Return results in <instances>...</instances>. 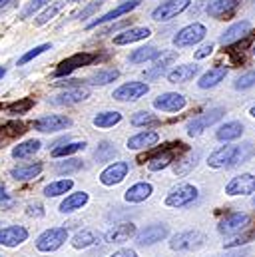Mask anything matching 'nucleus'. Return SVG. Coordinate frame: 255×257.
<instances>
[{
	"label": "nucleus",
	"mask_w": 255,
	"mask_h": 257,
	"mask_svg": "<svg viewBox=\"0 0 255 257\" xmlns=\"http://www.w3.org/2000/svg\"><path fill=\"white\" fill-rule=\"evenodd\" d=\"M122 122V114L116 112V110H106V112H100L94 116L92 124L96 126L98 130H108V128H114Z\"/></svg>",
	"instance_id": "nucleus-31"
},
{
	"label": "nucleus",
	"mask_w": 255,
	"mask_h": 257,
	"mask_svg": "<svg viewBox=\"0 0 255 257\" xmlns=\"http://www.w3.org/2000/svg\"><path fill=\"white\" fill-rule=\"evenodd\" d=\"M70 126H72V120L68 116H60V114H50V116H44V118H38L32 122V128L42 132V134H56Z\"/></svg>",
	"instance_id": "nucleus-15"
},
{
	"label": "nucleus",
	"mask_w": 255,
	"mask_h": 257,
	"mask_svg": "<svg viewBox=\"0 0 255 257\" xmlns=\"http://www.w3.org/2000/svg\"><path fill=\"white\" fill-rule=\"evenodd\" d=\"M32 106H34V100H32V98H22V100H18V102L8 104V106H6V112H8L10 116H22V114H28V112L32 110Z\"/></svg>",
	"instance_id": "nucleus-41"
},
{
	"label": "nucleus",
	"mask_w": 255,
	"mask_h": 257,
	"mask_svg": "<svg viewBox=\"0 0 255 257\" xmlns=\"http://www.w3.org/2000/svg\"><path fill=\"white\" fill-rule=\"evenodd\" d=\"M96 241H98V237H96V233L90 231V229H82V231H78V233L72 237V245H74L76 249H88V247H92Z\"/></svg>",
	"instance_id": "nucleus-38"
},
{
	"label": "nucleus",
	"mask_w": 255,
	"mask_h": 257,
	"mask_svg": "<svg viewBox=\"0 0 255 257\" xmlns=\"http://www.w3.org/2000/svg\"><path fill=\"white\" fill-rule=\"evenodd\" d=\"M241 134H243V124L231 120V122H225L219 126V130L215 132V138L219 142H233V140L241 138Z\"/></svg>",
	"instance_id": "nucleus-28"
},
{
	"label": "nucleus",
	"mask_w": 255,
	"mask_h": 257,
	"mask_svg": "<svg viewBox=\"0 0 255 257\" xmlns=\"http://www.w3.org/2000/svg\"><path fill=\"white\" fill-rule=\"evenodd\" d=\"M207 34V28L201 22H191L188 26H184L182 30L176 32L174 36V46L178 48H188V46H195L199 44Z\"/></svg>",
	"instance_id": "nucleus-3"
},
{
	"label": "nucleus",
	"mask_w": 255,
	"mask_h": 257,
	"mask_svg": "<svg viewBox=\"0 0 255 257\" xmlns=\"http://www.w3.org/2000/svg\"><path fill=\"white\" fill-rule=\"evenodd\" d=\"M136 233L138 231H136L134 223H118L104 233V239H106V243H124L130 237H134Z\"/></svg>",
	"instance_id": "nucleus-23"
},
{
	"label": "nucleus",
	"mask_w": 255,
	"mask_h": 257,
	"mask_svg": "<svg viewBox=\"0 0 255 257\" xmlns=\"http://www.w3.org/2000/svg\"><path fill=\"white\" fill-rule=\"evenodd\" d=\"M110 257H138V253L134 249H130V247H124V249H118L116 253H112Z\"/></svg>",
	"instance_id": "nucleus-53"
},
{
	"label": "nucleus",
	"mask_w": 255,
	"mask_h": 257,
	"mask_svg": "<svg viewBox=\"0 0 255 257\" xmlns=\"http://www.w3.org/2000/svg\"><path fill=\"white\" fill-rule=\"evenodd\" d=\"M72 188H74L72 180H56V182H50L44 188V195L46 197H58V195H64L66 192H70Z\"/></svg>",
	"instance_id": "nucleus-39"
},
{
	"label": "nucleus",
	"mask_w": 255,
	"mask_h": 257,
	"mask_svg": "<svg viewBox=\"0 0 255 257\" xmlns=\"http://www.w3.org/2000/svg\"><path fill=\"white\" fill-rule=\"evenodd\" d=\"M2 197H4V188L0 186V199H2Z\"/></svg>",
	"instance_id": "nucleus-57"
},
{
	"label": "nucleus",
	"mask_w": 255,
	"mask_h": 257,
	"mask_svg": "<svg viewBox=\"0 0 255 257\" xmlns=\"http://www.w3.org/2000/svg\"><path fill=\"white\" fill-rule=\"evenodd\" d=\"M140 4H142V0H124L122 4H118L116 8H112L110 12L102 14L100 18L90 20V22L86 24V30H92V28H96V26H100V24H106V22H114L116 18H120V16H124V14H130L132 10H136Z\"/></svg>",
	"instance_id": "nucleus-12"
},
{
	"label": "nucleus",
	"mask_w": 255,
	"mask_h": 257,
	"mask_svg": "<svg viewBox=\"0 0 255 257\" xmlns=\"http://www.w3.org/2000/svg\"><path fill=\"white\" fill-rule=\"evenodd\" d=\"M253 205H255V197H253Z\"/></svg>",
	"instance_id": "nucleus-60"
},
{
	"label": "nucleus",
	"mask_w": 255,
	"mask_h": 257,
	"mask_svg": "<svg viewBox=\"0 0 255 257\" xmlns=\"http://www.w3.org/2000/svg\"><path fill=\"white\" fill-rule=\"evenodd\" d=\"M249 221H251V217L247 213L233 211V213H227L225 217H221V221L217 225V231L221 235H235V233L243 231L249 225Z\"/></svg>",
	"instance_id": "nucleus-8"
},
{
	"label": "nucleus",
	"mask_w": 255,
	"mask_h": 257,
	"mask_svg": "<svg viewBox=\"0 0 255 257\" xmlns=\"http://www.w3.org/2000/svg\"><path fill=\"white\" fill-rule=\"evenodd\" d=\"M46 50H52V44H48V42H46V44H40V46H34L32 50H28V52H26V54H24V56H22V58L18 60V66L28 64L30 60H34L36 56H40V54H44Z\"/></svg>",
	"instance_id": "nucleus-47"
},
{
	"label": "nucleus",
	"mask_w": 255,
	"mask_h": 257,
	"mask_svg": "<svg viewBox=\"0 0 255 257\" xmlns=\"http://www.w3.org/2000/svg\"><path fill=\"white\" fill-rule=\"evenodd\" d=\"M186 104H188L186 96L178 94V92H166V94H160L154 100V108L160 110V112H168V114H176V112L184 110Z\"/></svg>",
	"instance_id": "nucleus-14"
},
{
	"label": "nucleus",
	"mask_w": 255,
	"mask_h": 257,
	"mask_svg": "<svg viewBox=\"0 0 255 257\" xmlns=\"http://www.w3.org/2000/svg\"><path fill=\"white\" fill-rule=\"evenodd\" d=\"M152 193H154V186L150 182H138V184L128 188L126 193H124V199H126L128 203H142Z\"/></svg>",
	"instance_id": "nucleus-25"
},
{
	"label": "nucleus",
	"mask_w": 255,
	"mask_h": 257,
	"mask_svg": "<svg viewBox=\"0 0 255 257\" xmlns=\"http://www.w3.org/2000/svg\"><path fill=\"white\" fill-rule=\"evenodd\" d=\"M14 0H0V8H10Z\"/></svg>",
	"instance_id": "nucleus-54"
},
{
	"label": "nucleus",
	"mask_w": 255,
	"mask_h": 257,
	"mask_svg": "<svg viewBox=\"0 0 255 257\" xmlns=\"http://www.w3.org/2000/svg\"><path fill=\"white\" fill-rule=\"evenodd\" d=\"M94 60H96V54H92V52H78V54H72V56H68L66 60H62L60 64L56 66L54 76H56V78L70 76V74L76 72L78 68H82V66H90Z\"/></svg>",
	"instance_id": "nucleus-7"
},
{
	"label": "nucleus",
	"mask_w": 255,
	"mask_h": 257,
	"mask_svg": "<svg viewBox=\"0 0 255 257\" xmlns=\"http://www.w3.org/2000/svg\"><path fill=\"white\" fill-rule=\"evenodd\" d=\"M0 257H2V255H0Z\"/></svg>",
	"instance_id": "nucleus-61"
},
{
	"label": "nucleus",
	"mask_w": 255,
	"mask_h": 257,
	"mask_svg": "<svg viewBox=\"0 0 255 257\" xmlns=\"http://www.w3.org/2000/svg\"><path fill=\"white\" fill-rule=\"evenodd\" d=\"M249 114H251V116H253V118H255V104H253V106H251V110H249Z\"/></svg>",
	"instance_id": "nucleus-56"
},
{
	"label": "nucleus",
	"mask_w": 255,
	"mask_h": 257,
	"mask_svg": "<svg viewBox=\"0 0 255 257\" xmlns=\"http://www.w3.org/2000/svg\"><path fill=\"white\" fill-rule=\"evenodd\" d=\"M203 241H205V235H203L201 231L191 229V231L176 233V235L172 237V241H170V247H172L174 251H190V249L201 247Z\"/></svg>",
	"instance_id": "nucleus-9"
},
{
	"label": "nucleus",
	"mask_w": 255,
	"mask_h": 257,
	"mask_svg": "<svg viewBox=\"0 0 255 257\" xmlns=\"http://www.w3.org/2000/svg\"><path fill=\"white\" fill-rule=\"evenodd\" d=\"M42 148L40 140H26V142H20L12 148V158L16 160H26V158H32L38 150Z\"/></svg>",
	"instance_id": "nucleus-33"
},
{
	"label": "nucleus",
	"mask_w": 255,
	"mask_h": 257,
	"mask_svg": "<svg viewBox=\"0 0 255 257\" xmlns=\"http://www.w3.org/2000/svg\"><path fill=\"white\" fill-rule=\"evenodd\" d=\"M86 148V142H68L62 146H56L52 150V158H68V156H74L78 152H82Z\"/></svg>",
	"instance_id": "nucleus-40"
},
{
	"label": "nucleus",
	"mask_w": 255,
	"mask_h": 257,
	"mask_svg": "<svg viewBox=\"0 0 255 257\" xmlns=\"http://www.w3.org/2000/svg\"><path fill=\"white\" fill-rule=\"evenodd\" d=\"M168 235H170L168 225H164V223H152V225H146L144 229H140L136 233V243L142 245V247H146V245H154L158 241H164Z\"/></svg>",
	"instance_id": "nucleus-11"
},
{
	"label": "nucleus",
	"mask_w": 255,
	"mask_h": 257,
	"mask_svg": "<svg viewBox=\"0 0 255 257\" xmlns=\"http://www.w3.org/2000/svg\"><path fill=\"white\" fill-rule=\"evenodd\" d=\"M26 213H28L30 217H42V215H44V207H42L38 201H34V203H28Z\"/></svg>",
	"instance_id": "nucleus-51"
},
{
	"label": "nucleus",
	"mask_w": 255,
	"mask_h": 257,
	"mask_svg": "<svg viewBox=\"0 0 255 257\" xmlns=\"http://www.w3.org/2000/svg\"><path fill=\"white\" fill-rule=\"evenodd\" d=\"M132 126L136 128H142V126H150V124H156L158 122V116L150 114V112H136L132 118H130Z\"/></svg>",
	"instance_id": "nucleus-43"
},
{
	"label": "nucleus",
	"mask_w": 255,
	"mask_h": 257,
	"mask_svg": "<svg viewBox=\"0 0 255 257\" xmlns=\"http://www.w3.org/2000/svg\"><path fill=\"white\" fill-rule=\"evenodd\" d=\"M255 235V231L253 233H247V235H243V237H235L233 241H225V247L227 249H231V247H239V245H245V243H249V239Z\"/></svg>",
	"instance_id": "nucleus-49"
},
{
	"label": "nucleus",
	"mask_w": 255,
	"mask_h": 257,
	"mask_svg": "<svg viewBox=\"0 0 255 257\" xmlns=\"http://www.w3.org/2000/svg\"><path fill=\"white\" fill-rule=\"evenodd\" d=\"M68 239V231L66 227H50L46 231H42L36 239V249L42 251V253H50V251H56L60 249Z\"/></svg>",
	"instance_id": "nucleus-2"
},
{
	"label": "nucleus",
	"mask_w": 255,
	"mask_h": 257,
	"mask_svg": "<svg viewBox=\"0 0 255 257\" xmlns=\"http://www.w3.org/2000/svg\"><path fill=\"white\" fill-rule=\"evenodd\" d=\"M253 152V144L245 142V144H227L217 148L209 158H207V166L215 168V170H229L235 168L239 164H243Z\"/></svg>",
	"instance_id": "nucleus-1"
},
{
	"label": "nucleus",
	"mask_w": 255,
	"mask_h": 257,
	"mask_svg": "<svg viewBox=\"0 0 255 257\" xmlns=\"http://www.w3.org/2000/svg\"><path fill=\"white\" fill-rule=\"evenodd\" d=\"M225 76H227V68H225V66H213V68H209V70L199 78L197 86H199L201 90L215 88L219 82H223V80H225Z\"/></svg>",
	"instance_id": "nucleus-26"
},
{
	"label": "nucleus",
	"mask_w": 255,
	"mask_h": 257,
	"mask_svg": "<svg viewBox=\"0 0 255 257\" xmlns=\"http://www.w3.org/2000/svg\"><path fill=\"white\" fill-rule=\"evenodd\" d=\"M82 170V162L80 160H64V162H58L56 164V174H74V172H80Z\"/></svg>",
	"instance_id": "nucleus-44"
},
{
	"label": "nucleus",
	"mask_w": 255,
	"mask_h": 257,
	"mask_svg": "<svg viewBox=\"0 0 255 257\" xmlns=\"http://www.w3.org/2000/svg\"><path fill=\"white\" fill-rule=\"evenodd\" d=\"M128 26V20H122V22H116V24H112V26H108L104 32H102V36H106V34H112V32H118V30H122V28H126Z\"/></svg>",
	"instance_id": "nucleus-52"
},
{
	"label": "nucleus",
	"mask_w": 255,
	"mask_h": 257,
	"mask_svg": "<svg viewBox=\"0 0 255 257\" xmlns=\"http://www.w3.org/2000/svg\"><path fill=\"white\" fill-rule=\"evenodd\" d=\"M104 4V0H92L86 8H82L78 14H76V18H80V20H84V18H90V16H94L96 14V10H100V6Z\"/></svg>",
	"instance_id": "nucleus-48"
},
{
	"label": "nucleus",
	"mask_w": 255,
	"mask_h": 257,
	"mask_svg": "<svg viewBox=\"0 0 255 257\" xmlns=\"http://www.w3.org/2000/svg\"><path fill=\"white\" fill-rule=\"evenodd\" d=\"M160 142V134L154 132V130H144V132H138L136 136L128 138V150H148L152 146H156Z\"/></svg>",
	"instance_id": "nucleus-21"
},
{
	"label": "nucleus",
	"mask_w": 255,
	"mask_h": 257,
	"mask_svg": "<svg viewBox=\"0 0 255 257\" xmlns=\"http://www.w3.org/2000/svg\"><path fill=\"white\" fill-rule=\"evenodd\" d=\"M195 199H197V188L191 186V184H180L178 188H174L172 192L168 193V197H166V205L180 209V207H188V205H191Z\"/></svg>",
	"instance_id": "nucleus-6"
},
{
	"label": "nucleus",
	"mask_w": 255,
	"mask_h": 257,
	"mask_svg": "<svg viewBox=\"0 0 255 257\" xmlns=\"http://www.w3.org/2000/svg\"><path fill=\"white\" fill-rule=\"evenodd\" d=\"M70 2H82V0H70Z\"/></svg>",
	"instance_id": "nucleus-58"
},
{
	"label": "nucleus",
	"mask_w": 255,
	"mask_h": 257,
	"mask_svg": "<svg viewBox=\"0 0 255 257\" xmlns=\"http://www.w3.org/2000/svg\"><path fill=\"white\" fill-rule=\"evenodd\" d=\"M40 172H42V164L36 162V164H28V166L12 168V170H10V176H12V180H16V182H28V180L38 178Z\"/></svg>",
	"instance_id": "nucleus-27"
},
{
	"label": "nucleus",
	"mask_w": 255,
	"mask_h": 257,
	"mask_svg": "<svg viewBox=\"0 0 255 257\" xmlns=\"http://www.w3.org/2000/svg\"><path fill=\"white\" fill-rule=\"evenodd\" d=\"M88 199H90V195L86 192H76V193H70L66 199H64L62 203H60V213H72V211H78V209H82L86 203H88Z\"/></svg>",
	"instance_id": "nucleus-30"
},
{
	"label": "nucleus",
	"mask_w": 255,
	"mask_h": 257,
	"mask_svg": "<svg viewBox=\"0 0 255 257\" xmlns=\"http://www.w3.org/2000/svg\"><path fill=\"white\" fill-rule=\"evenodd\" d=\"M120 78V70L118 68H102V70H98L96 74H92L90 78H88V82L92 84V86H106V84H112L114 80H118Z\"/></svg>",
	"instance_id": "nucleus-34"
},
{
	"label": "nucleus",
	"mask_w": 255,
	"mask_h": 257,
	"mask_svg": "<svg viewBox=\"0 0 255 257\" xmlns=\"http://www.w3.org/2000/svg\"><path fill=\"white\" fill-rule=\"evenodd\" d=\"M213 48H215V44H203L199 50H195V60H203V58H207L211 52H213Z\"/></svg>",
	"instance_id": "nucleus-50"
},
{
	"label": "nucleus",
	"mask_w": 255,
	"mask_h": 257,
	"mask_svg": "<svg viewBox=\"0 0 255 257\" xmlns=\"http://www.w3.org/2000/svg\"><path fill=\"white\" fill-rule=\"evenodd\" d=\"M52 2L50 0H28L26 2V6L20 10V14H18V18L20 20H26V18H30V16H34L40 8H44V6H50Z\"/></svg>",
	"instance_id": "nucleus-42"
},
{
	"label": "nucleus",
	"mask_w": 255,
	"mask_h": 257,
	"mask_svg": "<svg viewBox=\"0 0 255 257\" xmlns=\"http://www.w3.org/2000/svg\"><path fill=\"white\" fill-rule=\"evenodd\" d=\"M172 162H174V152L166 150V152L156 154L154 158L148 160V170H150V172H162V170H166Z\"/></svg>",
	"instance_id": "nucleus-36"
},
{
	"label": "nucleus",
	"mask_w": 255,
	"mask_h": 257,
	"mask_svg": "<svg viewBox=\"0 0 255 257\" xmlns=\"http://www.w3.org/2000/svg\"><path fill=\"white\" fill-rule=\"evenodd\" d=\"M150 36H152V30L148 26H132V28L122 30L120 34L114 36V44L116 46H126V44H134V42H142Z\"/></svg>",
	"instance_id": "nucleus-19"
},
{
	"label": "nucleus",
	"mask_w": 255,
	"mask_h": 257,
	"mask_svg": "<svg viewBox=\"0 0 255 257\" xmlns=\"http://www.w3.org/2000/svg\"><path fill=\"white\" fill-rule=\"evenodd\" d=\"M148 92H150V86L146 82L134 80V82H126L120 88H116L114 94H112V98L118 100V102H136V100L144 98Z\"/></svg>",
	"instance_id": "nucleus-10"
},
{
	"label": "nucleus",
	"mask_w": 255,
	"mask_h": 257,
	"mask_svg": "<svg viewBox=\"0 0 255 257\" xmlns=\"http://www.w3.org/2000/svg\"><path fill=\"white\" fill-rule=\"evenodd\" d=\"M197 74H199V66L197 64H182L176 66L174 70H170L166 76H168V82H172V84H184V82L193 80Z\"/></svg>",
	"instance_id": "nucleus-24"
},
{
	"label": "nucleus",
	"mask_w": 255,
	"mask_h": 257,
	"mask_svg": "<svg viewBox=\"0 0 255 257\" xmlns=\"http://www.w3.org/2000/svg\"><path fill=\"white\" fill-rule=\"evenodd\" d=\"M86 98H90V88L84 86V84H78V86H70L68 90H64L62 94L50 98V104H54V106H74L78 102H84Z\"/></svg>",
	"instance_id": "nucleus-13"
},
{
	"label": "nucleus",
	"mask_w": 255,
	"mask_h": 257,
	"mask_svg": "<svg viewBox=\"0 0 255 257\" xmlns=\"http://www.w3.org/2000/svg\"><path fill=\"white\" fill-rule=\"evenodd\" d=\"M253 54H255V46H253Z\"/></svg>",
	"instance_id": "nucleus-59"
},
{
	"label": "nucleus",
	"mask_w": 255,
	"mask_h": 257,
	"mask_svg": "<svg viewBox=\"0 0 255 257\" xmlns=\"http://www.w3.org/2000/svg\"><path fill=\"white\" fill-rule=\"evenodd\" d=\"M251 32V22H247V20H241V22H235V24H231L223 34H221V38H219V42L223 44V46H229V44H233V42H239L241 38H245L247 34Z\"/></svg>",
	"instance_id": "nucleus-20"
},
{
	"label": "nucleus",
	"mask_w": 255,
	"mask_h": 257,
	"mask_svg": "<svg viewBox=\"0 0 255 257\" xmlns=\"http://www.w3.org/2000/svg\"><path fill=\"white\" fill-rule=\"evenodd\" d=\"M223 114H225V110H223V108H211V110H207V112H203V114L195 116L193 120L188 122V128H186L188 130V136L195 138V136L203 134L209 126L217 124V122L223 118Z\"/></svg>",
	"instance_id": "nucleus-4"
},
{
	"label": "nucleus",
	"mask_w": 255,
	"mask_h": 257,
	"mask_svg": "<svg viewBox=\"0 0 255 257\" xmlns=\"http://www.w3.org/2000/svg\"><path fill=\"white\" fill-rule=\"evenodd\" d=\"M197 160H199V152H193V154H190L188 158H184L182 162H178V164H176V174H178V176L188 174L191 168L197 164Z\"/></svg>",
	"instance_id": "nucleus-45"
},
{
	"label": "nucleus",
	"mask_w": 255,
	"mask_h": 257,
	"mask_svg": "<svg viewBox=\"0 0 255 257\" xmlns=\"http://www.w3.org/2000/svg\"><path fill=\"white\" fill-rule=\"evenodd\" d=\"M225 193L235 197V195H251L255 193V176L253 174H239L229 180L225 186Z\"/></svg>",
	"instance_id": "nucleus-16"
},
{
	"label": "nucleus",
	"mask_w": 255,
	"mask_h": 257,
	"mask_svg": "<svg viewBox=\"0 0 255 257\" xmlns=\"http://www.w3.org/2000/svg\"><path fill=\"white\" fill-rule=\"evenodd\" d=\"M162 52H164V50H158L156 46H142V48L134 50L128 60H130L132 64H146V62H150V60H158Z\"/></svg>",
	"instance_id": "nucleus-32"
},
{
	"label": "nucleus",
	"mask_w": 255,
	"mask_h": 257,
	"mask_svg": "<svg viewBox=\"0 0 255 257\" xmlns=\"http://www.w3.org/2000/svg\"><path fill=\"white\" fill-rule=\"evenodd\" d=\"M26 132V126L22 122H4L0 124V148H4V144L20 138Z\"/></svg>",
	"instance_id": "nucleus-29"
},
{
	"label": "nucleus",
	"mask_w": 255,
	"mask_h": 257,
	"mask_svg": "<svg viewBox=\"0 0 255 257\" xmlns=\"http://www.w3.org/2000/svg\"><path fill=\"white\" fill-rule=\"evenodd\" d=\"M66 4H68V0H56V2H52L50 6H46V8L36 16L34 24H36V26H44V24H48V22H50V20H52L60 10H62Z\"/></svg>",
	"instance_id": "nucleus-35"
},
{
	"label": "nucleus",
	"mask_w": 255,
	"mask_h": 257,
	"mask_svg": "<svg viewBox=\"0 0 255 257\" xmlns=\"http://www.w3.org/2000/svg\"><path fill=\"white\" fill-rule=\"evenodd\" d=\"M28 239V229L22 225H6L0 229V245L4 247H18Z\"/></svg>",
	"instance_id": "nucleus-18"
},
{
	"label": "nucleus",
	"mask_w": 255,
	"mask_h": 257,
	"mask_svg": "<svg viewBox=\"0 0 255 257\" xmlns=\"http://www.w3.org/2000/svg\"><path fill=\"white\" fill-rule=\"evenodd\" d=\"M241 4V0H213L207 4L205 12L211 16V18H217V20H223L227 18L229 14H233V10Z\"/></svg>",
	"instance_id": "nucleus-22"
},
{
	"label": "nucleus",
	"mask_w": 255,
	"mask_h": 257,
	"mask_svg": "<svg viewBox=\"0 0 255 257\" xmlns=\"http://www.w3.org/2000/svg\"><path fill=\"white\" fill-rule=\"evenodd\" d=\"M118 156V150H116V144H112V142H100L98 144V148H96V152H94V158L100 162V164H104V162H112L114 158Z\"/></svg>",
	"instance_id": "nucleus-37"
},
{
	"label": "nucleus",
	"mask_w": 255,
	"mask_h": 257,
	"mask_svg": "<svg viewBox=\"0 0 255 257\" xmlns=\"http://www.w3.org/2000/svg\"><path fill=\"white\" fill-rule=\"evenodd\" d=\"M130 172V164L128 162H114L108 168H104V172L100 174V182L102 186H118L120 182H124Z\"/></svg>",
	"instance_id": "nucleus-17"
},
{
	"label": "nucleus",
	"mask_w": 255,
	"mask_h": 257,
	"mask_svg": "<svg viewBox=\"0 0 255 257\" xmlns=\"http://www.w3.org/2000/svg\"><path fill=\"white\" fill-rule=\"evenodd\" d=\"M255 86V70H249V72H245V74H241L235 82H233V88L235 90H249V88H253Z\"/></svg>",
	"instance_id": "nucleus-46"
},
{
	"label": "nucleus",
	"mask_w": 255,
	"mask_h": 257,
	"mask_svg": "<svg viewBox=\"0 0 255 257\" xmlns=\"http://www.w3.org/2000/svg\"><path fill=\"white\" fill-rule=\"evenodd\" d=\"M191 0H166L160 6H156L152 10V20L156 22H168L172 18H176L178 14H182L184 10H188Z\"/></svg>",
	"instance_id": "nucleus-5"
},
{
	"label": "nucleus",
	"mask_w": 255,
	"mask_h": 257,
	"mask_svg": "<svg viewBox=\"0 0 255 257\" xmlns=\"http://www.w3.org/2000/svg\"><path fill=\"white\" fill-rule=\"evenodd\" d=\"M4 74H6V68H2V66H0V80L4 78Z\"/></svg>",
	"instance_id": "nucleus-55"
}]
</instances>
